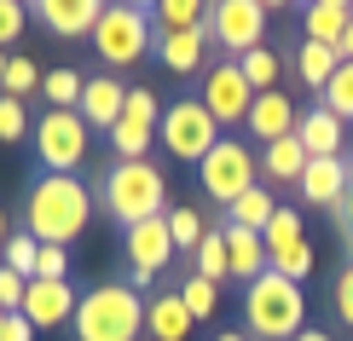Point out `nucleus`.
Masks as SVG:
<instances>
[{"instance_id":"2f4dec72","label":"nucleus","mask_w":353,"mask_h":341,"mask_svg":"<svg viewBox=\"0 0 353 341\" xmlns=\"http://www.w3.org/2000/svg\"><path fill=\"white\" fill-rule=\"evenodd\" d=\"M35 260H41V243L29 231H12L6 249H0V266H12L18 278H35Z\"/></svg>"},{"instance_id":"79ce46f5","label":"nucleus","mask_w":353,"mask_h":341,"mask_svg":"<svg viewBox=\"0 0 353 341\" xmlns=\"http://www.w3.org/2000/svg\"><path fill=\"white\" fill-rule=\"evenodd\" d=\"M0 341H35V324H29L23 313H6V330H0Z\"/></svg>"},{"instance_id":"864d4df0","label":"nucleus","mask_w":353,"mask_h":341,"mask_svg":"<svg viewBox=\"0 0 353 341\" xmlns=\"http://www.w3.org/2000/svg\"><path fill=\"white\" fill-rule=\"evenodd\" d=\"M342 255H347V266H353V243H342Z\"/></svg>"},{"instance_id":"9b49d317","label":"nucleus","mask_w":353,"mask_h":341,"mask_svg":"<svg viewBox=\"0 0 353 341\" xmlns=\"http://www.w3.org/2000/svg\"><path fill=\"white\" fill-rule=\"evenodd\" d=\"M197 99L209 105V116H214L220 127H243V122H249V105H255V87L243 81L238 58H214V64L203 70Z\"/></svg>"},{"instance_id":"f8f14e48","label":"nucleus","mask_w":353,"mask_h":341,"mask_svg":"<svg viewBox=\"0 0 353 341\" xmlns=\"http://www.w3.org/2000/svg\"><path fill=\"white\" fill-rule=\"evenodd\" d=\"M76 301L81 295L70 289V278H29L23 284V318L35 330H58V324L76 318Z\"/></svg>"},{"instance_id":"393cba45","label":"nucleus","mask_w":353,"mask_h":341,"mask_svg":"<svg viewBox=\"0 0 353 341\" xmlns=\"http://www.w3.org/2000/svg\"><path fill=\"white\" fill-rule=\"evenodd\" d=\"M278 214V197L267 185H255V191H243L238 203L226 209V226H243V231H267V220Z\"/></svg>"},{"instance_id":"58836bf2","label":"nucleus","mask_w":353,"mask_h":341,"mask_svg":"<svg viewBox=\"0 0 353 341\" xmlns=\"http://www.w3.org/2000/svg\"><path fill=\"white\" fill-rule=\"evenodd\" d=\"M35 278H70V249H64V243H41Z\"/></svg>"},{"instance_id":"bb28decb","label":"nucleus","mask_w":353,"mask_h":341,"mask_svg":"<svg viewBox=\"0 0 353 341\" xmlns=\"http://www.w3.org/2000/svg\"><path fill=\"white\" fill-rule=\"evenodd\" d=\"M191 260H197V278H209V284H226V278H232L226 231H220V226H209V231H203V243H197V255H191Z\"/></svg>"},{"instance_id":"6ab92c4d","label":"nucleus","mask_w":353,"mask_h":341,"mask_svg":"<svg viewBox=\"0 0 353 341\" xmlns=\"http://www.w3.org/2000/svg\"><path fill=\"white\" fill-rule=\"evenodd\" d=\"M191 330H197V318L185 313L180 289H163L145 301V335L151 341H191Z\"/></svg>"},{"instance_id":"603ef678","label":"nucleus","mask_w":353,"mask_h":341,"mask_svg":"<svg viewBox=\"0 0 353 341\" xmlns=\"http://www.w3.org/2000/svg\"><path fill=\"white\" fill-rule=\"evenodd\" d=\"M261 6H267V12H278V6H290V0H261Z\"/></svg>"},{"instance_id":"a211bd4d","label":"nucleus","mask_w":353,"mask_h":341,"mask_svg":"<svg viewBox=\"0 0 353 341\" xmlns=\"http://www.w3.org/2000/svg\"><path fill=\"white\" fill-rule=\"evenodd\" d=\"M122 105H128V87H122V81H116L110 70H105V76H87L76 116H81L87 127H105V133H110L116 122H122Z\"/></svg>"},{"instance_id":"6e6552de","label":"nucleus","mask_w":353,"mask_h":341,"mask_svg":"<svg viewBox=\"0 0 353 341\" xmlns=\"http://www.w3.org/2000/svg\"><path fill=\"white\" fill-rule=\"evenodd\" d=\"M29 139H35V156H41L47 174H76L87 162V151H93V127L76 110H41Z\"/></svg>"},{"instance_id":"4be33fe9","label":"nucleus","mask_w":353,"mask_h":341,"mask_svg":"<svg viewBox=\"0 0 353 341\" xmlns=\"http://www.w3.org/2000/svg\"><path fill=\"white\" fill-rule=\"evenodd\" d=\"M301 168H307V151H301L296 133H290V139L261 145V174H267L272 185H296V180H301Z\"/></svg>"},{"instance_id":"f03ea898","label":"nucleus","mask_w":353,"mask_h":341,"mask_svg":"<svg viewBox=\"0 0 353 341\" xmlns=\"http://www.w3.org/2000/svg\"><path fill=\"white\" fill-rule=\"evenodd\" d=\"M243 324L255 341H296L307 330V295L301 284L278 272H261L255 284H243Z\"/></svg>"},{"instance_id":"c9c22d12","label":"nucleus","mask_w":353,"mask_h":341,"mask_svg":"<svg viewBox=\"0 0 353 341\" xmlns=\"http://www.w3.org/2000/svg\"><path fill=\"white\" fill-rule=\"evenodd\" d=\"M29 127H35V122H29V105L12 99V93H0V145H18Z\"/></svg>"},{"instance_id":"2eb2a0df","label":"nucleus","mask_w":353,"mask_h":341,"mask_svg":"<svg viewBox=\"0 0 353 341\" xmlns=\"http://www.w3.org/2000/svg\"><path fill=\"white\" fill-rule=\"evenodd\" d=\"M301 122V110H296V99L284 93V87H272V93H255V105H249V139L255 145H272V139H290Z\"/></svg>"},{"instance_id":"37998d69","label":"nucleus","mask_w":353,"mask_h":341,"mask_svg":"<svg viewBox=\"0 0 353 341\" xmlns=\"http://www.w3.org/2000/svg\"><path fill=\"white\" fill-rule=\"evenodd\" d=\"M330 214H336V226H342V243H353V191H347L342 203H336Z\"/></svg>"},{"instance_id":"aec40b11","label":"nucleus","mask_w":353,"mask_h":341,"mask_svg":"<svg viewBox=\"0 0 353 341\" xmlns=\"http://www.w3.org/2000/svg\"><path fill=\"white\" fill-rule=\"evenodd\" d=\"M296 139H301V151H307V156H342L347 122H342V116H330L325 105H313V110H301Z\"/></svg>"},{"instance_id":"3c124183","label":"nucleus","mask_w":353,"mask_h":341,"mask_svg":"<svg viewBox=\"0 0 353 341\" xmlns=\"http://www.w3.org/2000/svg\"><path fill=\"white\" fill-rule=\"evenodd\" d=\"M6 64H12V52H0V81H6Z\"/></svg>"},{"instance_id":"1a4fd4ad","label":"nucleus","mask_w":353,"mask_h":341,"mask_svg":"<svg viewBox=\"0 0 353 341\" xmlns=\"http://www.w3.org/2000/svg\"><path fill=\"white\" fill-rule=\"evenodd\" d=\"M209 41L226 58H243L255 47H267V6L261 0H209Z\"/></svg>"},{"instance_id":"39448f33","label":"nucleus","mask_w":353,"mask_h":341,"mask_svg":"<svg viewBox=\"0 0 353 341\" xmlns=\"http://www.w3.org/2000/svg\"><path fill=\"white\" fill-rule=\"evenodd\" d=\"M87 41H93L99 64L116 76V70H134V64H145V58L157 52V18L139 12V6H128V0H110Z\"/></svg>"},{"instance_id":"ddd939ff","label":"nucleus","mask_w":353,"mask_h":341,"mask_svg":"<svg viewBox=\"0 0 353 341\" xmlns=\"http://www.w3.org/2000/svg\"><path fill=\"white\" fill-rule=\"evenodd\" d=\"M301 203L307 209H336V203L353 191V174H347V156H307V168H301Z\"/></svg>"},{"instance_id":"5701e85b","label":"nucleus","mask_w":353,"mask_h":341,"mask_svg":"<svg viewBox=\"0 0 353 341\" xmlns=\"http://www.w3.org/2000/svg\"><path fill=\"white\" fill-rule=\"evenodd\" d=\"M353 12H336V6H319V0H307L301 6V41H319V47H336V41L347 35Z\"/></svg>"},{"instance_id":"412c9836","label":"nucleus","mask_w":353,"mask_h":341,"mask_svg":"<svg viewBox=\"0 0 353 341\" xmlns=\"http://www.w3.org/2000/svg\"><path fill=\"white\" fill-rule=\"evenodd\" d=\"M220 231H226L232 278H238V284H255V278L267 272V243H261V231H243V226H220Z\"/></svg>"},{"instance_id":"f3484780","label":"nucleus","mask_w":353,"mask_h":341,"mask_svg":"<svg viewBox=\"0 0 353 341\" xmlns=\"http://www.w3.org/2000/svg\"><path fill=\"white\" fill-rule=\"evenodd\" d=\"M209 23L197 29H174V35H157V64L168 70V76H197L203 58H209Z\"/></svg>"},{"instance_id":"cd10ccee","label":"nucleus","mask_w":353,"mask_h":341,"mask_svg":"<svg viewBox=\"0 0 353 341\" xmlns=\"http://www.w3.org/2000/svg\"><path fill=\"white\" fill-rule=\"evenodd\" d=\"M238 70H243V81L255 87V93H272V87L284 81V58H278L272 47H255V52H243V58H238Z\"/></svg>"},{"instance_id":"7c9ffc66","label":"nucleus","mask_w":353,"mask_h":341,"mask_svg":"<svg viewBox=\"0 0 353 341\" xmlns=\"http://www.w3.org/2000/svg\"><path fill=\"white\" fill-rule=\"evenodd\" d=\"M180 301H185V313L203 324V318H214V313H220V284H209V278L191 272L185 284H180Z\"/></svg>"},{"instance_id":"f257e3e1","label":"nucleus","mask_w":353,"mask_h":341,"mask_svg":"<svg viewBox=\"0 0 353 341\" xmlns=\"http://www.w3.org/2000/svg\"><path fill=\"white\" fill-rule=\"evenodd\" d=\"M87 220H93V191H87L76 174H41V180L29 185L23 231L35 237V243H64L70 249V237H81Z\"/></svg>"},{"instance_id":"6e6d98bb","label":"nucleus","mask_w":353,"mask_h":341,"mask_svg":"<svg viewBox=\"0 0 353 341\" xmlns=\"http://www.w3.org/2000/svg\"><path fill=\"white\" fill-rule=\"evenodd\" d=\"M347 174H353V156H347Z\"/></svg>"},{"instance_id":"473e14b6","label":"nucleus","mask_w":353,"mask_h":341,"mask_svg":"<svg viewBox=\"0 0 353 341\" xmlns=\"http://www.w3.org/2000/svg\"><path fill=\"white\" fill-rule=\"evenodd\" d=\"M319 105H325L330 116H342V122H353V64H342L330 76V87L319 93Z\"/></svg>"},{"instance_id":"dca6fc26","label":"nucleus","mask_w":353,"mask_h":341,"mask_svg":"<svg viewBox=\"0 0 353 341\" xmlns=\"http://www.w3.org/2000/svg\"><path fill=\"white\" fill-rule=\"evenodd\" d=\"M122 249H128V266H139V272H163L174 260V237H168V214L157 220H139V226L122 231Z\"/></svg>"},{"instance_id":"a878e982","label":"nucleus","mask_w":353,"mask_h":341,"mask_svg":"<svg viewBox=\"0 0 353 341\" xmlns=\"http://www.w3.org/2000/svg\"><path fill=\"white\" fill-rule=\"evenodd\" d=\"M81 87H87V76H81L76 64H58V70L41 76V99H47L52 110H76L81 105Z\"/></svg>"},{"instance_id":"b1692460","label":"nucleus","mask_w":353,"mask_h":341,"mask_svg":"<svg viewBox=\"0 0 353 341\" xmlns=\"http://www.w3.org/2000/svg\"><path fill=\"white\" fill-rule=\"evenodd\" d=\"M336 70H342V58H336V47H319V41H301V52H296V76H301V87L325 93Z\"/></svg>"},{"instance_id":"8fccbe9b","label":"nucleus","mask_w":353,"mask_h":341,"mask_svg":"<svg viewBox=\"0 0 353 341\" xmlns=\"http://www.w3.org/2000/svg\"><path fill=\"white\" fill-rule=\"evenodd\" d=\"M128 6H139V12H157V0H128Z\"/></svg>"},{"instance_id":"20e7f679","label":"nucleus","mask_w":353,"mask_h":341,"mask_svg":"<svg viewBox=\"0 0 353 341\" xmlns=\"http://www.w3.org/2000/svg\"><path fill=\"white\" fill-rule=\"evenodd\" d=\"M105 214L122 231L139 226V220L168 214V180H163V168H157L151 156H145V162H110V174H105Z\"/></svg>"},{"instance_id":"c03bdc74","label":"nucleus","mask_w":353,"mask_h":341,"mask_svg":"<svg viewBox=\"0 0 353 341\" xmlns=\"http://www.w3.org/2000/svg\"><path fill=\"white\" fill-rule=\"evenodd\" d=\"M157 272H139V266H128V289H151Z\"/></svg>"},{"instance_id":"9d476101","label":"nucleus","mask_w":353,"mask_h":341,"mask_svg":"<svg viewBox=\"0 0 353 341\" xmlns=\"http://www.w3.org/2000/svg\"><path fill=\"white\" fill-rule=\"evenodd\" d=\"M261 243H267V272L290 278V284H307V278H313V266H319V260H313V237L301 231V214H296V209L278 203V214L267 220Z\"/></svg>"},{"instance_id":"4468645a","label":"nucleus","mask_w":353,"mask_h":341,"mask_svg":"<svg viewBox=\"0 0 353 341\" xmlns=\"http://www.w3.org/2000/svg\"><path fill=\"white\" fill-rule=\"evenodd\" d=\"M105 6H110V0H29L35 23L47 29V35H58V41L93 35V23H99V12H105Z\"/></svg>"},{"instance_id":"5fc2aeb1","label":"nucleus","mask_w":353,"mask_h":341,"mask_svg":"<svg viewBox=\"0 0 353 341\" xmlns=\"http://www.w3.org/2000/svg\"><path fill=\"white\" fill-rule=\"evenodd\" d=\"M0 330H6V313H0Z\"/></svg>"},{"instance_id":"f704fd0d","label":"nucleus","mask_w":353,"mask_h":341,"mask_svg":"<svg viewBox=\"0 0 353 341\" xmlns=\"http://www.w3.org/2000/svg\"><path fill=\"white\" fill-rule=\"evenodd\" d=\"M41 76H47V70H35V58H12V64H6V81H0V93L29 99V93H41Z\"/></svg>"},{"instance_id":"c756f323","label":"nucleus","mask_w":353,"mask_h":341,"mask_svg":"<svg viewBox=\"0 0 353 341\" xmlns=\"http://www.w3.org/2000/svg\"><path fill=\"white\" fill-rule=\"evenodd\" d=\"M203 12H209V0H157V35H174V29H197Z\"/></svg>"},{"instance_id":"0eeeda50","label":"nucleus","mask_w":353,"mask_h":341,"mask_svg":"<svg viewBox=\"0 0 353 341\" xmlns=\"http://www.w3.org/2000/svg\"><path fill=\"white\" fill-rule=\"evenodd\" d=\"M255 168H261V151L249 139H220L197 162V185H203V197H214L220 209H232L243 191H255Z\"/></svg>"},{"instance_id":"72a5a7b5","label":"nucleus","mask_w":353,"mask_h":341,"mask_svg":"<svg viewBox=\"0 0 353 341\" xmlns=\"http://www.w3.org/2000/svg\"><path fill=\"white\" fill-rule=\"evenodd\" d=\"M203 214L197 209H168V237H174V249H191L197 255V243H203Z\"/></svg>"},{"instance_id":"a18cd8bd","label":"nucleus","mask_w":353,"mask_h":341,"mask_svg":"<svg viewBox=\"0 0 353 341\" xmlns=\"http://www.w3.org/2000/svg\"><path fill=\"white\" fill-rule=\"evenodd\" d=\"M296 341H336V335H330V330H301Z\"/></svg>"},{"instance_id":"de8ad7c7","label":"nucleus","mask_w":353,"mask_h":341,"mask_svg":"<svg viewBox=\"0 0 353 341\" xmlns=\"http://www.w3.org/2000/svg\"><path fill=\"white\" fill-rule=\"evenodd\" d=\"M319 6H336V12H353V0H319Z\"/></svg>"},{"instance_id":"4c0bfd02","label":"nucleus","mask_w":353,"mask_h":341,"mask_svg":"<svg viewBox=\"0 0 353 341\" xmlns=\"http://www.w3.org/2000/svg\"><path fill=\"white\" fill-rule=\"evenodd\" d=\"M23 18H29V12H23V0H0V52H6L12 41L23 35Z\"/></svg>"},{"instance_id":"e433bc0d","label":"nucleus","mask_w":353,"mask_h":341,"mask_svg":"<svg viewBox=\"0 0 353 341\" xmlns=\"http://www.w3.org/2000/svg\"><path fill=\"white\" fill-rule=\"evenodd\" d=\"M128 122H145V127H157L163 122V110H157V93L151 87H128V105H122Z\"/></svg>"},{"instance_id":"09e8293b","label":"nucleus","mask_w":353,"mask_h":341,"mask_svg":"<svg viewBox=\"0 0 353 341\" xmlns=\"http://www.w3.org/2000/svg\"><path fill=\"white\" fill-rule=\"evenodd\" d=\"M6 237H12V226H6V209H0V249H6Z\"/></svg>"},{"instance_id":"423d86ee","label":"nucleus","mask_w":353,"mask_h":341,"mask_svg":"<svg viewBox=\"0 0 353 341\" xmlns=\"http://www.w3.org/2000/svg\"><path fill=\"white\" fill-rule=\"evenodd\" d=\"M157 139H163V151H168L174 162H203L220 139H226V127L209 116V105H203L197 93H185V99H174V105H163Z\"/></svg>"},{"instance_id":"49530a36","label":"nucleus","mask_w":353,"mask_h":341,"mask_svg":"<svg viewBox=\"0 0 353 341\" xmlns=\"http://www.w3.org/2000/svg\"><path fill=\"white\" fill-rule=\"evenodd\" d=\"M214 341H249V335H243V330H220Z\"/></svg>"},{"instance_id":"4d7b16f0","label":"nucleus","mask_w":353,"mask_h":341,"mask_svg":"<svg viewBox=\"0 0 353 341\" xmlns=\"http://www.w3.org/2000/svg\"><path fill=\"white\" fill-rule=\"evenodd\" d=\"M23 6H29V0H23Z\"/></svg>"},{"instance_id":"c85d7f7f","label":"nucleus","mask_w":353,"mask_h":341,"mask_svg":"<svg viewBox=\"0 0 353 341\" xmlns=\"http://www.w3.org/2000/svg\"><path fill=\"white\" fill-rule=\"evenodd\" d=\"M151 139H157V127L128 122V116L110 127V151H116V162H145V156H151Z\"/></svg>"},{"instance_id":"7ed1b4c3","label":"nucleus","mask_w":353,"mask_h":341,"mask_svg":"<svg viewBox=\"0 0 353 341\" xmlns=\"http://www.w3.org/2000/svg\"><path fill=\"white\" fill-rule=\"evenodd\" d=\"M70 330H76V341H139L145 335V295L128 284H99L76 301Z\"/></svg>"},{"instance_id":"ea45409f","label":"nucleus","mask_w":353,"mask_h":341,"mask_svg":"<svg viewBox=\"0 0 353 341\" xmlns=\"http://www.w3.org/2000/svg\"><path fill=\"white\" fill-rule=\"evenodd\" d=\"M330 307H336V318H342L347 330H353V266H342V272H336V289H330Z\"/></svg>"},{"instance_id":"a19ab883","label":"nucleus","mask_w":353,"mask_h":341,"mask_svg":"<svg viewBox=\"0 0 353 341\" xmlns=\"http://www.w3.org/2000/svg\"><path fill=\"white\" fill-rule=\"evenodd\" d=\"M23 284L29 278H18L12 266H0V313H23Z\"/></svg>"}]
</instances>
